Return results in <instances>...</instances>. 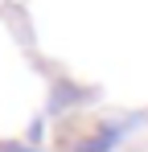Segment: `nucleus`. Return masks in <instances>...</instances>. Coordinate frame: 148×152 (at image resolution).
Listing matches in <instances>:
<instances>
[{"instance_id": "f257e3e1", "label": "nucleus", "mask_w": 148, "mask_h": 152, "mask_svg": "<svg viewBox=\"0 0 148 152\" xmlns=\"http://www.w3.org/2000/svg\"><path fill=\"white\" fill-rule=\"evenodd\" d=\"M111 140H115V132H103L99 140H91V144H82V148H78V152H103V148H107V144H111Z\"/></svg>"}]
</instances>
